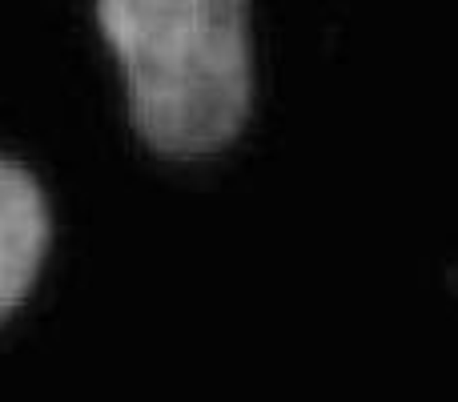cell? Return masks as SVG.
Segmentation results:
<instances>
[{
	"label": "cell",
	"mask_w": 458,
	"mask_h": 402,
	"mask_svg": "<svg viewBox=\"0 0 458 402\" xmlns=\"http://www.w3.org/2000/svg\"><path fill=\"white\" fill-rule=\"evenodd\" d=\"M48 250V201L29 169L0 158V322L24 302Z\"/></svg>",
	"instance_id": "cell-2"
},
{
	"label": "cell",
	"mask_w": 458,
	"mask_h": 402,
	"mask_svg": "<svg viewBox=\"0 0 458 402\" xmlns=\"http://www.w3.org/2000/svg\"><path fill=\"white\" fill-rule=\"evenodd\" d=\"M125 69L133 125L157 153L201 158L242 133L253 105L250 0H97Z\"/></svg>",
	"instance_id": "cell-1"
}]
</instances>
